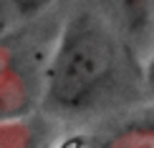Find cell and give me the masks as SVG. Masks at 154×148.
<instances>
[{
	"label": "cell",
	"mask_w": 154,
	"mask_h": 148,
	"mask_svg": "<svg viewBox=\"0 0 154 148\" xmlns=\"http://www.w3.org/2000/svg\"><path fill=\"white\" fill-rule=\"evenodd\" d=\"M119 70L114 25L99 13H76L56 38L43 65L41 103L56 113H83L109 93Z\"/></svg>",
	"instance_id": "6da1fadb"
},
{
	"label": "cell",
	"mask_w": 154,
	"mask_h": 148,
	"mask_svg": "<svg viewBox=\"0 0 154 148\" xmlns=\"http://www.w3.org/2000/svg\"><path fill=\"white\" fill-rule=\"evenodd\" d=\"M38 133L35 126L30 128L23 118H5L0 120V148H35Z\"/></svg>",
	"instance_id": "5b68a950"
},
{
	"label": "cell",
	"mask_w": 154,
	"mask_h": 148,
	"mask_svg": "<svg viewBox=\"0 0 154 148\" xmlns=\"http://www.w3.org/2000/svg\"><path fill=\"white\" fill-rule=\"evenodd\" d=\"M96 148H154V118H137L119 126Z\"/></svg>",
	"instance_id": "277c9868"
},
{
	"label": "cell",
	"mask_w": 154,
	"mask_h": 148,
	"mask_svg": "<svg viewBox=\"0 0 154 148\" xmlns=\"http://www.w3.org/2000/svg\"><path fill=\"white\" fill-rule=\"evenodd\" d=\"M106 8L134 38H142L152 28V0H106Z\"/></svg>",
	"instance_id": "3957f363"
},
{
	"label": "cell",
	"mask_w": 154,
	"mask_h": 148,
	"mask_svg": "<svg viewBox=\"0 0 154 148\" xmlns=\"http://www.w3.org/2000/svg\"><path fill=\"white\" fill-rule=\"evenodd\" d=\"M144 86H146V93H149V98L154 103V40H152V50L144 63Z\"/></svg>",
	"instance_id": "52a82bcc"
},
{
	"label": "cell",
	"mask_w": 154,
	"mask_h": 148,
	"mask_svg": "<svg viewBox=\"0 0 154 148\" xmlns=\"http://www.w3.org/2000/svg\"><path fill=\"white\" fill-rule=\"evenodd\" d=\"M5 3H8L18 15L33 18V15H38V13H43L51 3H53V0H5Z\"/></svg>",
	"instance_id": "8992f818"
},
{
	"label": "cell",
	"mask_w": 154,
	"mask_h": 148,
	"mask_svg": "<svg viewBox=\"0 0 154 148\" xmlns=\"http://www.w3.org/2000/svg\"><path fill=\"white\" fill-rule=\"evenodd\" d=\"M23 35L0 40V120L20 118L28 111L30 91V60L23 53Z\"/></svg>",
	"instance_id": "7a4b0ae2"
}]
</instances>
